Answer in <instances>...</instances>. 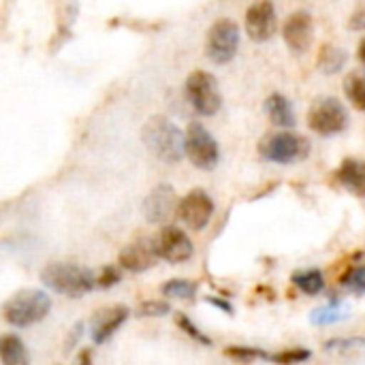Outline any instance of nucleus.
Masks as SVG:
<instances>
[{
	"instance_id": "f257e3e1",
	"label": "nucleus",
	"mask_w": 365,
	"mask_h": 365,
	"mask_svg": "<svg viewBox=\"0 0 365 365\" xmlns=\"http://www.w3.org/2000/svg\"><path fill=\"white\" fill-rule=\"evenodd\" d=\"M141 139L163 163H180L184 156V133L165 115H154L143 124Z\"/></svg>"
},
{
	"instance_id": "f03ea898",
	"label": "nucleus",
	"mask_w": 365,
	"mask_h": 365,
	"mask_svg": "<svg viewBox=\"0 0 365 365\" xmlns=\"http://www.w3.org/2000/svg\"><path fill=\"white\" fill-rule=\"evenodd\" d=\"M41 280L53 293L66 295L73 299L83 297L96 287V276L90 269L73 265V263H49L41 272Z\"/></svg>"
},
{
	"instance_id": "7ed1b4c3",
	"label": "nucleus",
	"mask_w": 365,
	"mask_h": 365,
	"mask_svg": "<svg viewBox=\"0 0 365 365\" xmlns=\"http://www.w3.org/2000/svg\"><path fill=\"white\" fill-rule=\"evenodd\" d=\"M51 310V299L47 293L36 291V289H26L15 293L2 308V317L9 325L24 329L30 325L41 323Z\"/></svg>"
},
{
	"instance_id": "20e7f679",
	"label": "nucleus",
	"mask_w": 365,
	"mask_h": 365,
	"mask_svg": "<svg viewBox=\"0 0 365 365\" xmlns=\"http://www.w3.org/2000/svg\"><path fill=\"white\" fill-rule=\"evenodd\" d=\"M259 154L276 165L302 163L310 154V141L302 135L291 133V128H280L278 133H272L261 139Z\"/></svg>"
},
{
	"instance_id": "39448f33",
	"label": "nucleus",
	"mask_w": 365,
	"mask_h": 365,
	"mask_svg": "<svg viewBox=\"0 0 365 365\" xmlns=\"http://www.w3.org/2000/svg\"><path fill=\"white\" fill-rule=\"evenodd\" d=\"M186 98L192 105V109L199 115H216L220 105H222V96L218 90V81L212 73L207 71H195L188 75L186 79Z\"/></svg>"
},
{
	"instance_id": "423d86ee",
	"label": "nucleus",
	"mask_w": 365,
	"mask_h": 365,
	"mask_svg": "<svg viewBox=\"0 0 365 365\" xmlns=\"http://www.w3.org/2000/svg\"><path fill=\"white\" fill-rule=\"evenodd\" d=\"M184 154L188 156V160L195 167H199L203 171L214 169L220 160V150H218L216 139L199 122L188 124V128L184 133Z\"/></svg>"
},
{
	"instance_id": "0eeeda50",
	"label": "nucleus",
	"mask_w": 365,
	"mask_h": 365,
	"mask_svg": "<svg viewBox=\"0 0 365 365\" xmlns=\"http://www.w3.org/2000/svg\"><path fill=\"white\" fill-rule=\"evenodd\" d=\"M240 47V26L229 19H216L207 30L205 38V53L214 64H227L235 58Z\"/></svg>"
},
{
	"instance_id": "6e6552de",
	"label": "nucleus",
	"mask_w": 365,
	"mask_h": 365,
	"mask_svg": "<svg viewBox=\"0 0 365 365\" xmlns=\"http://www.w3.org/2000/svg\"><path fill=\"white\" fill-rule=\"evenodd\" d=\"M308 126L317 135L331 137L349 126V113L338 98H321L308 111Z\"/></svg>"
},
{
	"instance_id": "1a4fd4ad",
	"label": "nucleus",
	"mask_w": 365,
	"mask_h": 365,
	"mask_svg": "<svg viewBox=\"0 0 365 365\" xmlns=\"http://www.w3.org/2000/svg\"><path fill=\"white\" fill-rule=\"evenodd\" d=\"M152 242H154L158 259L173 263V265L186 263L195 255V246H192L190 237L178 227H163L160 233Z\"/></svg>"
},
{
	"instance_id": "9d476101",
	"label": "nucleus",
	"mask_w": 365,
	"mask_h": 365,
	"mask_svg": "<svg viewBox=\"0 0 365 365\" xmlns=\"http://www.w3.org/2000/svg\"><path fill=\"white\" fill-rule=\"evenodd\" d=\"M178 216L188 229L203 231L214 216V201L205 190L195 188L178 203Z\"/></svg>"
},
{
	"instance_id": "9b49d317",
	"label": "nucleus",
	"mask_w": 365,
	"mask_h": 365,
	"mask_svg": "<svg viewBox=\"0 0 365 365\" xmlns=\"http://www.w3.org/2000/svg\"><path fill=\"white\" fill-rule=\"evenodd\" d=\"M246 32L252 41L263 43L269 41L278 30V17L276 6L272 0H255L246 11Z\"/></svg>"
},
{
	"instance_id": "f8f14e48",
	"label": "nucleus",
	"mask_w": 365,
	"mask_h": 365,
	"mask_svg": "<svg viewBox=\"0 0 365 365\" xmlns=\"http://www.w3.org/2000/svg\"><path fill=\"white\" fill-rule=\"evenodd\" d=\"M282 36L293 53H306L314 38V21L310 13L306 11L291 13L282 24Z\"/></svg>"
},
{
	"instance_id": "ddd939ff",
	"label": "nucleus",
	"mask_w": 365,
	"mask_h": 365,
	"mask_svg": "<svg viewBox=\"0 0 365 365\" xmlns=\"http://www.w3.org/2000/svg\"><path fill=\"white\" fill-rule=\"evenodd\" d=\"M173 212H178V197L175 190L167 184L156 186L143 201V214L152 225L167 222Z\"/></svg>"
},
{
	"instance_id": "4468645a",
	"label": "nucleus",
	"mask_w": 365,
	"mask_h": 365,
	"mask_svg": "<svg viewBox=\"0 0 365 365\" xmlns=\"http://www.w3.org/2000/svg\"><path fill=\"white\" fill-rule=\"evenodd\" d=\"M130 310L126 306H109L103 308L94 314L92 323H90V336L94 340V344H105L113 338V334L126 323Z\"/></svg>"
},
{
	"instance_id": "2eb2a0df",
	"label": "nucleus",
	"mask_w": 365,
	"mask_h": 365,
	"mask_svg": "<svg viewBox=\"0 0 365 365\" xmlns=\"http://www.w3.org/2000/svg\"><path fill=\"white\" fill-rule=\"evenodd\" d=\"M156 259H158V255H156L154 242L152 240H137L120 252L118 263L128 272L141 274V272L150 269L156 263Z\"/></svg>"
},
{
	"instance_id": "dca6fc26",
	"label": "nucleus",
	"mask_w": 365,
	"mask_h": 365,
	"mask_svg": "<svg viewBox=\"0 0 365 365\" xmlns=\"http://www.w3.org/2000/svg\"><path fill=\"white\" fill-rule=\"evenodd\" d=\"M336 180L357 197H365V163L346 158L336 171Z\"/></svg>"
},
{
	"instance_id": "f3484780",
	"label": "nucleus",
	"mask_w": 365,
	"mask_h": 365,
	"mask_svg": "<svg viewBox=\"0 0 365 365\" xmlns=\"http://www.w3.org/2000/svg\"><path fill=\"white\" fill-rule=\"evenodd\" d=\"M265 111H267L272 124L278 126V128H293L295 122H297L291 101H289L287 96L278 94V92H274V94L267 96V101H265Z\"/></svg>"
},
{
	"instance_id": "a211bd4d",
	"label": "nucleus",
	"mask_w": 365,
	"mask_h": 365,
	"mask_svg": "<svg viewBox=\"0 0 365 365\" xmlns=\"http://www.w3.org/2000/svg\"><path fill=\"white\" fill-rule=\"evenodd\" d=\"M0 361L4 365H28V351L17 336L0 338Z\"/></svg>"
},
{
	"instance_id": "6ab92c4d",
	"label": "nucleus",
	"mask_w": 365,
	"mask_h": 365,
	"mask_svg": "<svg viewBox=\"0 0 365 365\" xmlns=\"http://www.w3.org/2000/svg\"><path fill=\"white\" fill-rule=\"evenodd\" d=\"M293 284L306 295H319L325 289V278L319 269H304L293 274Z\"/></svg>"
},
{
	"instance_id": "aec40b11",
	"label": "nucleus",
	"mask_w": 365,
	"mask_h": 365,
	"mask_svg": "<svg viewBox=\"0 0 365 365\" xmlns=\"http://www.w3.org/2000/svg\"><path fill=\"white\" fill-rule=\"evenodd\" d=\"M344 92L351 105L359 111H365V75L364 73H351L344 79Z\"/></svg>"
},
{
	"instance_id": "412c9836",
	"label": "nucleus",
	"mask_w": 365,
	"mask_h": 365,
	"mask_svg": "<svg viewBox=\"0 0 365 365\" xmlns=\"http://www.w3.org/2000/svg\"><path fill=\"white\" fill-rule=\"evenodd\" d=\"M346 51L336 47V45H323L321 53H319V66L325 71V73H338L342 71V66L346 64Z\"/></svg>"
},
{
	"instance_id": "4be33fe9",
	"label": "nucleus",
	"mask_w": 365,
	"mask_h": 365,
	"mask_svg": "<svg viewBox=\"0 0 365 365\" xmlns=\"http://www.w3.org/2000/svg\"><path fill=\"white\" fill-rule=\"evenodd\" d=\"M195 293H197V284L190 280L175 278V280H169L167 284H163V295L171 297V299H190V297H195Z\"/></svg>"
},
{
	"instance_id": "5701e85b",
	"label": "nucleus",
	"mask_w": 365,
	"mask_h": 365,
	"mask_svg": "<svg viewBox=\"0 0 365 365\" xmlns=\"http://www.w3.org/2000/svg\"><path fill=\"white\" fill-rule=\"evenodd\" d=\"M342 319H344V312H342V308H340L338 304L323 306V308L314 310L312 317H310V321H312L314 325H331V323H338V321H342Z\"/></svg>"
},
{
	"instance_id": "b1692460",
	"label": "nucleus",
	"mask_w": 365,
	"mask_h": 365,
	"mask_svg": "<svg viewBox=\"0 0 365 365\" xmlns=\"http://www.w3.org/2000/svg\"><path fill=\"white\" fill-rule=\"evenodd\" d=\"M225 355L235 359V361H244V364L255 361V359H269L272 357V355H267V353H263L259 349H252V346H229L225 351Z\"/></svg>"
},
{
	"instance_id": "393cba45",
	"label": "nucleus",
	"mask_w": 365,
	"mask_h": 365,
	"mask_svg": "<svg viewBox=\"0 0 365 365\" xmlns=\"http://www.w3.org/2000/svg\"><path fill=\"white\" fill-rule=\"evenodd\" d=\"M306 359H310V351H306V349H289V351H282V353L269 357V361H276V364L282 365L299 364V361H306Z\"/></svg>"
},
{
	"instance_id": "a878e982",
	"label": "nucleus",
	"mask_w": 365,
	"mask_h": 365,
	"mask_svg": "<svg viewBox=\"0 0 365 365\" xmlns=\"http://www.w3.org/2000/svg\"><path fill=\"white\" fill-rule=\"evenodd\" d=\"M171 312V306L167 302H143L137 310V317H165Z\"/></svg>"
},
{
	"instance_id": "bb28decb",
	"label": "nucleus",
	"mask_w": 365,
	"mask_h": 365,
	"mask_svg": "<svg viewBox=\"0 0 365 365\" xmlns=\"http://www.w3.org/2000/svg\"><path fill=\"white\" fill-rule=\"evenodd\" d=\"M342 282H344L351 291H355V293H365V265L364 267L351 269V272L344 276Z\"/></svg>"
},
{
	"instance_id": "cd10ccee",
	"label": "nucleus",
	"mask_w": 365,
	"mask_h": 365,
	"mask_svg": "<svg viewBox=\"0 0 365 365\" xmlns=\"http://www.w3.org/2000/svg\"><path fill=\"white\" fill-rule=\"evenodd\" d=\"M178 325H180V327H182L190 338H195L197 342H201V344H212V340H210L207 336H203V334H201V331L190 323V319H188V317L180 314V317H178Z\"/></svg>"
},
{
	"instance_id": "c85d7f7f",
	"label": "nucleus",
	"mask_w": 365,
	"mask_h": 365,
	"mask_svg": "<svg viewBox=\"0 0 365 365\" xmlns=\"http://www.w3.org/2000/svg\"><path fill=\"white\" fill-rule=\"evenodd\" d=\"M120 282V272L115 269V267H105L98 276H96V287H101V289H109V287H113V284H118Z\"/></svg>"
},
{
	"instance_id": "c756f323",
	"label": "nucleus",
	"mask_w": 365,
	"mask_h": 365,
	"mask_svg": "<svg viewBox=\"0 0 365 365\" xmlns=\"http://www.w3.org/2000/svg\"><path fill=\"white\" fill-rule=\"evenodd\" d=\"M355 346H365V340H359V338H353V340H329L325 344L327 351H349V349H355Z\"/></svg>"
},
{
	"instance_id": "7c9ffc66",
	"label": "nucleus",
	"mask_w": 365,
	"mask_h": 365,
	"mask_svg": "<svg viewBox=\"0 0 365 365\" xmlns=\"http://www.w3.org/2000/svg\"><path fill=\"white\" fill-rule=\"evenodd\" d=\"M349 30H365V4L349 17Z\"/></svg>"
},
{
	"instance_id": "2f4dec72",
	"label": "nucleus",
	"mask_w": 365,
	"mask_h": 365,
	"mask_svg": "<svg viewBox=\"0 0 365 365\" xmlns=\"http://www.w3.org/2000/svg\"><path fill=\"white\" fill-rule=\"evenodd\" d=\"M210 302H212L214 306H218V308H222L225 312H233V308H231L229 304H225V302H220V299H210Z\"/></svg>"
},
{
	"instance_id": "473e14b6",
	"label": "nucleus",
	"mask_w": 365,
	"mask_h": 365,
	"mask_svg": "<svg viewBox=\"0 0 365 365\" xmlns=\"http://www.w3.org/2000/svg\"><path fill=\"white\" fill-rule=\"evenodd\" d=\"M357 56H359V60L365 64V38H361V43L357 47Z\"/></svg>"
}]
</instances>
